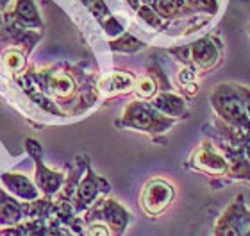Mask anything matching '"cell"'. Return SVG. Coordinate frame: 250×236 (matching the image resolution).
Instances as JSON below:
<instances>
[{
    "label": "cell",
    "mask_w": 250,
    "mask_h": 236,
    "mask_svg": "<svg viewBox=\"0 0 250 236\" xmlns=\"http://www.w3.org/2000/svg\"><path fill=\"white\" fill-rule=\"evenodd\" d=\"M211 104L222 124L250 134V116L247 113L236 84H220L211 93Z\"/></svg>",
    "instance_id": "6da1fadb"
},
{
    "label": "cell",
    "mask_w": 250,
    "mask_h": 236,
    "mask_svg": "<svg viewBox=\"0 0 250 236\" xmlns=\"http://www.w3.org/2000/svg\"><path fill=\"white\" fill-rule=\"evenodd\" d=\"M173 122H175V118L163 116V113H159L152 104L148 106L145 102H132L125 109L122 126L140 129V131L146 132H163L167 131Z\"/></svg>",
    "instance_id": "7a4b0ae2"
},
{
    "label": "cell",
    "mask_w": 250,
    "mask_h": 236,
    "mask_svg": "<svg viewBox=\"0 0 250 236\" xmlns=\"http://www.w3.org/2000/svg\"><path fill=\"white\" fill-rule=\"evenodd\" d=\"M173 186L163 179H154L146 184L141 193V206L148 215L156 216L167 210L173 200Z\"/></svg>",
    "instance_id": "3957f363"
},
{
    "label": "cell",
    "mask_w": 250,
    "mask_h": 236,
    "mask_svg": "<svg viewBox=\"0 0 250 236\" xmlns=\"http://www.w3.org/2000/svg\"><path fill=\"white\" fill-rule=\"evenodd\" d=\"M191 167L213 175H227L229 172V161L225 159L224 154L218 152V149L211 142H204L197 149V152L191 157Z\"/></svg>",
    "instance_id": "277c9868"
},
{
    "label": "cell",
    "mask_w": 250,
    "mask_h": 236,
    "mask_svg": "<svg viewBox=\"0 0 250 236\" xmlns=\"http://www.w3.org/2000/svg\"><path fill=\"white\" fill-rule=\"evenodd\" d=\"M245 202L243 195H238L236 200H232L224 210L222 216L218 218L214 226L213 236H240L241 233V216L245 211Z\"/></svg>",
    "instance_id": "5b68a950"
},
{
    "label": "cell",
    "mask_w": 250,
    "mask_h": 236,
    "mask_svg": "<svg viewBox=\"0 0 250 236\" xmlns=\"http://www.w3.org/2000/svg\"><path fill=\"white\" fill-rule=\"evenodd\" d=\"M189 54H191V61L197 64L198 68L208 70L218 63L220 59L218 42L213 40V38H204L200 42L193 43L191 47H189Z\"/></svg>",
    "instance_id": "8992f818"
},
{
    "label": "cell",
    "mask_w": 250,
    "mask_h": 236,
    "mask_svg": "<svg viewBox=\"0 0 250 236\" xmlns=\"http://www.w3.org/2000/svg\"><path fill=\"white\" fill-rule=\"evenodd\" d=\"M100 213L104 216V220L107 222V226L113 229V235L122 236L125 231V227L129 224L130 215L122 208L115 200H100Z\"/></svg>",
    "instance_id": "52a82bcc"
},
{
    "label": "cell",
    "mask_w": 250,
    "mask_h": 236,
    "mask_svg": "<svg viewBox=\"0 0 250 236\" xmlns=\"http://www.w3.org/2000/svg\"><path fill=\"white\" fill-rule=\"evenodd\" d=\"M152 106L156 107L159 113L170 116V118H177V116L186 115V104L181 97L173 93H161L152 100Z\"/></svg>",
    "instance_id": "ba28073f"
},
{
    "label": "cell",
    "mask_w": 250,
    "mask_h": 236,
    "mask_svg": "<svg viewBox=\"0 0 250 236\" xmlns=\"http://www.w3.org/2000/svg\"><path fill=\"white\" fill-rule=\"evenodd\" d=\"M100 186H107L105 181H102L100 177H97L93 172L88 173V177L84 179V183L81 184V188H79V193H77V202H79V208H84V206L91 204L95 200V197L99 195L100 190H107L109 188H100Z\"/></svg>",
    "instance_id": "9c48e42d"
},
{
    "label": "cell",
    "mask_w": 250,
    "mask_h": 236,
    "mask_svg": "<svg viewBox=\"0 0 250 236\" xmlns=\"http://www.w3.org/2000/svg\"><path fill=\"white\" fill-rule=\"evenodd\" d=\"M134 86V79L132 75L125 74V72H116L111 74L107 79L100 83V89L104 93H118V91H127Z\"/></svg>",
    "instance_id": "30bf717a"
},
{
    "label": "cell",
    "mask_w": 250,
    "mask_h": 236,
    "mask_svg": "<svg viewBox=\"0 0 250 236\" xmlns=\"http://www.w3.org/2000/svg\"><path fill=\"white\" fill-rule=\"evenodd\" d=\"M4 181L9 184V188L15 192V193L21 195V197H25V199H32L36 192L32 188V184L27 181L25 177H21V175H5Z\"/></svg>",
    "instance_id": "8fae6325"
},
{
    "label": "cell",
    "mask_w": 250,
    "mask_h": 236,
    "mask_svg": "<svg viewBox=\"0 0 250 236\" xmlns=\"http://www.w3.org/2000/svg\"><path fill=\"white\" fill-rule=\"evenodd\" d=\"M61 181H62L61 173L48 172V170L42 168V165H40V168H38V183H40V186H42L47 193H52V192H56V190L59 188Z\"/></svg>",
    "instance_id": "7c38bea8"
},
{
    "label": "cell",
    "mask_w": 250,
    "mask_h": 236,
    "mask_svg": "<svg viewBox=\"0 0 250 236\" xmlns=\"http://www.w3.org/2000/svg\"><path fill=\"white\" fill-rule=\"evenodd\" d=\"M18 16H20V20H23L25 23H40V20L36 18V11L32 7L31 0H21L20 4H18Z\"/></svg>",
    "instance_id": "4fadbf2b"
},
{
    "label": "cell",
    "mask_w": 250,
    "mask_h": 236,
    "mask_svg": "<svg viewBox=\"0 0 250 236\" xmlns=\"http://www.w3.org/2000/svg\"><path fill=\"white\" fill-rule=\"evenodd\" d=\"M156 89H157V84L154 83V79L152 77L140 79V83H138V86H136L138 95L143 97V99H150V97H154V95H156Z\"/></svg>",
    "instance_id": "5bb4252c"
},
{
    "label": "cell",
    "mask_w": 250,
    "mask_h": 236,
    "mask_svg": "<svg viewBox=\"0 0 250 236\" xmlns=\"http://www.w3.org/2000/svg\"><path fill=\"white\" fill-rule=\"evenodd\" d=\"M50 86H52V89L58 95H68L73 89L72 79L66 77V75H56V77L52 79Z\"/></svg>",
    "instance_id": "9a60e30c"
},
{
    "label": "cell",
    "mask_w": 250,
    "mask_h": 236,
    "mask_svg": "<svg viewBox=\"0 0 250 236\" xmlns=\"http://www.w3.org/2000/svg\"><path fill=\"white\" fill-rule=\"evenodd\" d=\"M140 47H141V43L136 42L134 38H130V36H124V40L113 43V48H116V50H138Z\"/></svg>",
    "instance_id": "2e32d148"
},
{
    "label": "cell",
    "mask_w": 250,
    "mask_h": 236,
    "mask_svg": "<svg viewBox=\"0 0 250 236\" xmlns=\"http://www.w3.org/2000/svg\"><path fill=\"white\" fill-rule=\"evenodd\" d=\"M5 63L9 64V68L20 70L21 66L25 64V61H23V58H21L18 52H9V54H5Z\"/></svg>",
    "instance_id": "e0dca14e"
},
{
    "label": "cell",
    "mask_w": 250,
    "mask_h": 236,
    "mask_svg": "<svg viewBox=\"0 0 250 236\" xmlns=\"http://www.w3.org/2000/svg\"><path fill=\"white\" fill-rule=\"evenodd\" d=\"M88 236H111L109 227L105 226V224H100V222L91 224L88 229Z\"/></svg>",
    "instance_id": "ac0fdd59"
},
{
    "label": "cell",
    "mask_w": 250,
    "mask_h": 236,
    "mask_svg": "<svg viewBox=\"0 0 250 236\" xmlns=\"http://www.w3.org/2000/svg\"><path fill=\"white\" fill-rule=\"evenodd\" d=\"M240 236H250V210L245 208L243 216H241V233Z\"/></svg>",
    "instance_id": "d6986e66"
},
{
    "label": "cell",
    "mask_w": 250,
    "mask_h": 236,
    "mask_svg": "<svg viewBox=\"0 0 250 236\" xmlns=\"http://www.w3.org/2000/svg\"><path fill=\"white\" fill-rule=\"evenodd\" d=\"M236 88H238V93H240L241 100H243V106H245L247 113L250 116V89L245 88V86H240V84H236Z\"/></svg>",
    "instance_id": "ffe728a7"
}]
</instances>
